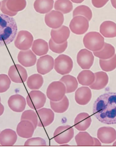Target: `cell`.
Masks as SVG:
<instances>
[{
    "instance_id": "cell-1",
    "label": "cell",
    "mask_w": 116,
    "mask_h": 151,
    "mask_svg": "<svg viewBox=\"0 0 116 151\" xmlns=\"http://www.w3.org/2000/svg\"><path fill=\"white\" fill-rule=\"evenodd\" d=\"M93 113L102 123L116 124V93L109 92L98 97L94 103Z\"/></svg>"
},
{
    "instance_id": "cell-2",
    "label": "cell",
    "mask_w": 116,
    "mask_h": 151,
    "mask_svg": "<svg viewBox=\"0 0 116 151\" xmlns=\"http://www.w3.org/2000/svg\"><path fill=\"white\" fill-rule=\"evenodd\" d=\"M17 26L12 17L0 14V47L11 43L17 35Z\"/></svg>"
},
{
    "instance_id": "cell-3",
    "label": "cell",
    "mask_w": 116,
    "mask_h": 151,
    "mask_svg": "<svg viewBox=\"0 0 116 151\" xmlns=\"http://www.w3.org/2000/svg\"><path fill=\"white\" fill-rule=\"evenodd\" d=\"M84 45L86 49L96 52L100 51L104 45V38L99 33L91 32L85 35L83 39Z\"/></svg>"
},
{
    "instance_id": "cell-4",
    "label": "cell",
    "mask_w": 116,
    "mask_h": 151,
    "mask_svg": "<svg viewBox=\"0 0 116 151\" xmlns=\"http://www.w3.org/2000/svg\"><path fill=\"white\" fill-rule=\"evenodd\" d=\"M66 93V87L60 81L52 82L49 85L47 89V97L53 101L61 100L65 96Z\"/></svg>"
},
{
    "instance_id": "cell-5",
    "label": "cell",
    "mask_w": 116,
    "mask_h": 151,
    "mask_svg": "<svg viewBox=\"0 0 116 151\" xmlns=\"http://www.w3.org/2000/svg\"><path fill=\"white\" fill-rule=\"evenodd\" d=\"M74 135L73 128L69 125L59 126L54 133V139L59 145L66 144L72 139Z\"/></svg>"
},
{
    "instance_id": "cell-6",
    "label": "cell",
    "mask_w": 116,
    "mask_h": 151,
    "mask_svg": "<svg viewBox=\"0 0 116 151\" xmlns=\"http://www.w3.org/2000/svg\"><path fill=\"white\" fill-rule=\"evenodd\" d=\"M73 68V62L67 55H61L55 59L54 68L58 73L65 75L69 73Z\"/></svg>"
},
{
    "instance_id": "cell-7",
    "label": "cell",
    "mask_w": 116,
    "mask_h": 151,
    "mask_svg": "<svg viewBox=\"0 0 116 151\" xmlns=\"http://www.w3.org/2000/svg\"><path fill=\"white\" fill-rule=\"evenodd\" d=\"M47 96L44 93L39 90L31 91L26 97V101L28 106L34 110L42 109L45 105Z\"/></svg>"
},
{
    "instance_id": "cell-8",
    "label": "cell",
    "mask_w": 116,
    "mask_h": 151,
    "mask_svg": "<svg viewBox=\"0 0 116 151\" xmlns=\"http://www.w3.org/2000/svg\"><path fill=\"white\" fill-rule=\"evenodd\" d=\"M69 27L71 32L78 35L85 34L89 27L88 20L85 17L77 16L73 17L70 23Z\"/></svg>"
},
{
    "instance_id": "cell-9",
    "label": "cell",
    "mask_w": 116,
    "mask_h": 151,
    "mask_svg": "<svg viewBox=\"0 0 116 151\" xmlns=\"http://www.w3.org/2000/svg\"><path fill=\"white\" fill-rule=\"evenodd\" d=\"M33 39V35L29 32L26 30L20 31L15 41V45L17 49L26 51L31 47Z\"/></svg>"
},
{
    "instance_id": "cell-10",
    "label": "cell",
    "mask_w": 116,
    "mask_h": 151,
    "mask_svg": "<svg viewBox=\"0 0 116 151\" xmlns=\"http://www.w3.org/2000/svg\"><path fill=\"white\" fill-rule=\"evenodd\" d=\"M8 75L11 81L16 83H24L28 77L26 70L19 64L11 66L9 70Z\"/></svg>"
},
{
    "instance_id": "cell-11",
    "label": "cell",
    "mask_w": 116,
    "mask_h": 151,
    "mask_svg": "<svg viewBox=\"0 0 116 151\" xmlns=\"http://www.w3.org/2000/svg\"><path fill=\"white\" fill-rule=\"evenodd\" d=\"M64 21L63 14L58 11L53 10L47 13L45 17V24L53 29H57L62 25Z\"/></svg>"
},
{
    "instance_id": "cell-12",
    "label": "cell",
    "mask_w": 116,
    "mask_h": 151,
    "mask_svg": "<svg viewBox=\"0 0 116 151\" xmlns=\"http://www.w3.org/2000/svg\"><path fill=\"white\" fill-rule=\"evenodd\" d=\"M36 113L38 117V127H46L53 122L55 114L52 109L42 108L37 110Z\"/></svg>"
},
{
    "instance_id": "cell-13",
    "label": "cell",
    "mask_w": 116,
    "mask_h": 151,
    "mask_svg": "<svg viewBox=\"0 0 116 151\" xmlns=\"http://www.w3.org/2000/svg\"><path fill=\"white\" fill-rule=\"evenodd\" d=\"M94 57L91 51L82 49L79 51L77 56V61L79 65L82 69H89L93 65Z\"/></svg>"
},
{
    "instance_id": "cell-14",
    "label": "cell",
    "mask_w": 116,
    "mask_h": 151,
    "mask_svg": "<svg viewBox=\"0 0 116 151\" xmlns=\"http://www.w3.org/2000/svg\"><path fill=\"white\" fill-rule=\"evenodd\" d=\"M54 58L49 55L40 57L36 63L37 70L41 75H44L49 73L53 69Z\"/></svg>"
},
{
    "instance_id": "cell-15",
    "label": "cell",
    "mask_w": 116,
    "mask_h": 151,
    "mask_svg": "<svg viewBox=\"0 0 116 151\" xmlns=\"http://www.w3.org/2000/svg\"><path fill=\"white\" fill-rule=\"evenodd\" d=\"M97 137L102 143H113L116 140V130L112 127H101L97 131Z\"/></svg>"
},
{
    "instance_id": "cell-16",
    "label": "cell",
    "mask_w": 116,
    "mask_h": 151,
    "mask_svg": "<svg viewBox=\"0 0 116 151\" xmlns=\"http://www.w3.org/2000/svg\"><path fill=\"white\" fill-rule=\"evenodd\" d=\"M35 129L30 121L21 120L17 125V133L18 135L23 138H30L34 134Z\"/></svg>"
},
{
    "instance_id": "cell-17",
    "label": "cell",
    "mask_w": 116,
    "mask_h": 151,
    "mask_svg": "<svg viewBox=\"0 0 116 151\" xmlns=\"http://www.w3.org/2000/svg\"><path fill=\"white\" fill-rule=\"evenodd\" d=\"M8 103L10 109L17 113L24 111L27 104L25 98L19 94H14L10 97Z\"/></svg>"
},
{
    "instance_id": "cell-18",
    "label": "cell",
    "mask_w": 116,
    "mask_h": 151,
    "mask_svg": "<svg viewBox=\"0 0 116 151\" xmlns=\"http://www.w3.org/2000/svg\"><path fill=\"white\" fill-rule=\"evenodd\" d=\"M70 35L69 29L65 25L62 26L58 29H52L50 32L52 39L57 44H63L67 41Z\"/></svg>"
},
{
    "instance_id": "cell-19",
    "label": "cell",
    "mask_w": 116,
    "mask_h": 151,
    "mask_svg": "<svg viewBox=\"0 0 116 151\" xmlns=\"http://www.w3.org/2000/svg\"><path fill=\"white\" fill-rule=\"evenodd\" d=\"M92 98L90 88L87 86L79 88L75 93V99L79 105L85 106L90 102Z\"/></svg>"
},
{
    "instance_id": "cell-20",
    "label": "cell",
    "mask_w": 116,
    "mask_h": 151,
    "mask_svg": "<svg viewBox=\"0 0 116 151\" xmlns=\"http://www.w3.org/2000/svg\"><path fill=\"white\" fill-rule=\"evenodd\" d=\"M18 62L23 67H31L35 65L37 58L35 54L31 50L21 51L18 55Z\"/></svg>"
},
{
    "instance_id": "cell-21",
    "label": "cell",
    "mask_w": 116,
    "mask_h": 151,
    "mask_svg": "<svg viewBox=\"0 0 116 151\" xmlns=\"http://www.w3.org/2000/svg\"><path fill=\"white\" fill-rule=\"evenodd\" d=\"M92 120L89 114L82 112L78 114L74 120V126L80 131H86L90 126Z\"/></svg>"
},
{
    "instance_id": "cell-22",
    "label": "cell",
    "mask_w": 116,
    "mask_h": 151,
    "mask_svg": "<svg viewBox=\"0 0 116 151\" xmlns=\"http://www.w3.org/2000/svg\"><path fill=\"white\" fill-rule=\"evenodd\" d=\"M17 139V133L14 130L5 129L0 133V145L3 146L14 145Z\"/></svg>"
},
{
    "instance_id": "cell-23",
    "label": "cell",
    "mask_w": 116,
    "mask_h": 151,
    "mask_svg": "<svg viewBox=\"0 0 116 151\" xmlns=\"http://www.w3.org/2000/svg\"><path fill=\"white\" fill-rule=\"evenodd\" d=\"M94 74V82L90 86V88L93 90H100L105 88L109 82V77L107 73L101 71L96 72Z\"/></svg>"
},
{
    "instance_id": "cell-24",
    "label": "cell",
    "mask_w": 116,
    "mask_h": 151,
    "mask_svg": "<svg viewBox=\"0 0 116 151\" xmlns=\"http://www.w3.org/2000/svg\"><path fill=\"white\" fill-rule=\"evenodd\" d=\"M100 32L105 38L116 37V23L111 21L104 22L100 27Z\"/></svg>"
},
{
    "instance_id": "cell-25",
    "label": "cell",
    "mask_w": 116,
    "mask_h": 151,
    "mask_svg": "<svg viewBox=\"0 0 116 151\" xmlns=\"http://www.w3.org/2000/svg\"><path fill=\"white\" fill-rule=\"evenodd\" d=\"M53 0H36L34 4L35 10L40 14H46L53 8Z\"/></svg>"
},
{
    "instance_id": "cell-26",
    "label": "cell",
    "mask_w": 116,
    "mask_h": 151,
    "mask_svg": "<svg viewBox=\"0 0 116 151\" xmlns=\"http://www.w3.org/2000/svg\"><path fill=\"white\" fill-rule=\"evenodd\" d=\"M115 48L111 44L105 42L103 48L100 51L93 52L95 56L100 59L108 60L113 57L115 55Z\"/></svg>"
},
{
    "instance_id": "cell-27",
    "label": "cell",
    "mask_w": 116,
    "mask_h": 151,
    "mask_svg": "<svg viewBox=\"0 0 116 151\" xmlns=\"http://www.w3.org/2000/svg\"><path fill=\"white\" fill-rule=\"evenodd\" d=\"M77 79L78 82L81 85L90 86L94 82L95 74L90 70H83L78 75Z\"/></svg>"
},
{
    "instance_id": "cell-28",
    "label": "cell",
    "mask_w": 116,
    "mask_h": 151,
    "mask_svg": "<svg viewBox=\"0 0 116 151\" xmlns=\"http://www.w3.org/2000/svg\"><path fill=\"white\" fill-rule=\"evenodd\" d=\"M49 50L48 43L45 40L39 39L33 42L32 50L37 56H42L46 55Z\"/></svg>"
},
{
    "instance_id": "cell-29",
    "label": "cell",
    "mask_w": 116,
    "mask_h": 151,
    "mask_svg": "<svg viewBox=\"0 0 116 151\" xmlns=\"http://www.w3.org/2000/svg\"><path fill=\"white\" fill-rule=\"evenodd\" d=\"M50 107L54 112L58 114H62L66 112L69 106V101L66 96L61 100L58 101H50Z\"/></svg>"
},
{
    "instance_id": "cell-30",
    "label": "cell",
    "mask_w": 116,
    "mask_h": 151,
    "mask_svg": "<svg viewBox=\"0 0 116 151\" xmlns=\"http://www.w3.org/2000/svg\"><path fill=\"white\" fill-rule=\"evenodd\" d=\"M64 83L66 88V93H73L77 90L78 87V82L76 77L70 75H66L60 79Z\"/></svg>"
},
{
    "instance_id": "cell-31",
    "label": "cell",
    "mask_w": 116,
    "mask_h": 151,
    "mask_svg": "<svg viewBox=\"0 0 116 151\" xmlns=\"http://www.w3.org/2000/svg\"><path fill=\"white\" fill-rule=\"evenodd\" d=\"M76 144L78 146H93V137L87 132H79L75 137Z\"/></svg>"
},
{
    "instance_id": "cell-32",
    "label": "cell",
    "mask_w": 116,
    "mask_h": 151,
    "mask_svg": "<svg viewBox=\"0 0 116 151\" xmlns=\"http://www.w3.org/2000/svg\"><path fill=\"white\" fill-rule=\"evenodd\" d=\"M44 83V78L41 75L34 74L28 77L27 85L31 90H38L42 86Z\"/></svg>"
},
{
    "instance_id": "cell-33",
    "label": "cell",
    "mask_w": 116,
    "mask_h": 151,
    "mask_svg": "<svg viewBox=\"0 0 116 151\" xmlns=\"http://www.w3.org/2000/svg\"><path fill=\"white\" fill-rule=\"evenodd\" d=\"M73 7L70 0H58L54 4V9L64 14H68L72 10Z\"/></svg>"
},
{
    "instance_id": "cell-34",
    "label": "cell",
    "mask_w": 116,
    "mask_h": 151,
    "mask_svg": "<svg viewBox=\"0 0 116 151\" xmlns=\"http://www.w3.org/2000/svg\"><path fill=\"white\" fill-rule=\"evenodd\" d=\"M27 5L26 0H8L7 7L9 11L18 13L23 10Z\"/></svg>"
},
{
    "instance_id": "cell-35",
    "label": "cell",
    "mask_w": 116,
    "mask_h": 151,
    "mask_svg": "<svg viewBox=\"0 0 116 151\" xmlns=\"http://www.w3.org/2000/svg\"><path fill=\"white\" fill-rule=\"evenodd\" d=\"M99 65L101 69L106 72H110L116 68V54L108 60H99Z\"/></svg>"
},
{
    "instance_id": "cell-36",
    "label": "cell",
    "mask_w": 116,
    "mask_h": 151,
    "mask_svg": "<svg viewBox=\"0 0 116 151\" xmlns=\"http://www.w3.org/2000/svg\"><path fill=\"white\" fill-rule=\"evenodd\" d=\"M81 16L85 17L90 21L92 19V12L90 8L85 5H81L76 7L73 12V17Z\"/></svg>"
},
{
    "instance_id": "cell-37",
    "label": "cell",
    "mask_w": 116,
    "mask_h": 151,
    "mask_svg": "<svg viewBox=\"0 0 116 151\" xmlns=\"http://www.w3.org/2000/svg\"><path fill=\"white\" fill-rule=\"evenodd\" d=\"M21 120H27L30 121L34 125V128L36 129L38 126V117L37 114L33 110H29L23 111L21 116Z\"/></svg>"
},
{
    "instance_id": "cell-38",
    "label": "cell",
    "mask_w": 116,
    "mask_h": 151,
    "mask_svg": "<svg viewBox=\"0 0 116 151\" xmlns=\"http://www.w3.org/2000/svg\"><path fill=\"white\" fill-rule=\"evenodd\" d=\"M49 48L53 52L57 54H61L65 52L67 49L68 42L66 41L63 44H57L50 39L49 41Z\"/></svg>"
},
{
    "instance_id": "cell-39",
    "label": "cell",
    "mask_w": 116,
    "mask_h": 151,
    "mask_svg": "<svg viewBox=\"0 0 116 151\" xmlns=\"http://www.w3.org/2000/svg\"><path fill=\"white\" fill-rule=\"evenodd\" d=\"M11 84L10 78L7 75L0 74V93L7 91L10 88Z\"/></svg>"
},
{
    "instance_id": "cell-40",
    "label": "cell",
    "mask_w": 116,
    "mask_h": 151,
    "mask_svg": "<svg viewBox=\"0 0 116 151\" xmlns=\"http://www.w3.org/2000/svg\"><path fill=\"white\" fill-rule=\"evenodd\" d=\"M25 146H45L47 145L46 141L41 137H33L27 140L24 143Z\"/></svg>"
},
{
    "instance_id": "cell-41",
    "label": "cell",
    "mask_w": 116,
    "mask_h": 151,
    "mask_svg": "<svg viewBox=\"0 0 116 151\" xmlns=\"http://www.w3.org/2000/svg\"><path fill=\"white\" fill-rule=\"evenodd\" d=\"M8 0H3L1 2V10L4 14L9 17H14L17 15V13L9 11L7 7V2Z\"/></svg>"
},
{
    "instance_id": "cell-42",
    "label": "cell",
    "mask_w": 116,
    "mask_h": 151,
    "mask_svg": "<svg viewBox=\"0 0 116 151\" xmlns=\"http://www.w3.org/2000/svg\"><path fill=\"white\" fill-rule=\"evenodd\" d=\"M109 0H92V5L97 8H102L104 6Z\"/></svg>"
},
{
    "instance_id": "cell-43",
    "label": "cell",
    "mask_w": 116,
    "mask_h": 151,
    "mask_svg": "<svg viewBox=\"0 0 116 151\" xmlns=\"http://www.w3.org/2000/svg\"><path fill=\"white\" fill-rule=\"evenodd\" d=\"M94 143L93 146H101V142L98 139L96 138V137H93Z\"/></svg>"
},
{
    "instance_id": "cell-44",
    "label": "cell",
    "mask_w": 116,
    "mask_h": 151,
    "mask_svg": "<svg viewBox=\"0 0 116 151\" xmlns=\"http://www.w3.org/2000/svg\"><path fill=\"white\" fill-rule=\"evenodd\" d=\"M4 107L0 101V116H1L4 113Z\"/></svg>"
},
{
    "instance_id": "cell-45",
    "label": "cell",
    "mask_w": 116,
    "mask_h": 151,
    "mask_svg": "<svg viewBox=\"0 0 116 151\" xmlns=\"http://www.w3.org/2000/svg\"><path fill=\"white\" fill-rule=\"evenodd\" d=\"M71 2L76 4H80L83 2L85 0H70Z\"/></svg>"
},
{
    "instance_id": "cell-46",
    "label": "cell",
    "mask_w": 116,
    "mask_h": 151,
    "mask_svg": "<svg viewBox=\"0 0 116 151\" xmlns=\"http://www.w3.org/2000/svg\"><path fill=\"white\" fill-rule=\"evenodd\" d=\"M111 2L113 8L116 9V0H111Z\"/></svg>"
},
{
    "instance_id": "cell-47",
    "label": "cell",
    "mask_w": 116,
    "mask_h": 151,
    "mask_svg": "<svg viewBox=\"0 0 116 151\" xmlns=\"http://www.w3.org/2000/svg\"><path fill=\"white\" fill-rule=\"evenodd\" d=\"M113 146H116V141L115 142H114V143L113 144Z\"/></svg>"
},
{
    "instance_id": "cell-48",
    "label": "cell",
    "mask_w": 116,
    "mask_h": 151,
    "mask_svg": "<svg viewBox=\"0 0 116 151\" xmlns=\"http://www.w3.org/2000/svg\"><path fill=\"white\" fill-rule=\"evenodd\" d=\"M1 2H0V7H1Z\"/></svg>"
},
{
    "instance_id": "cell-49",
    "label": "cell",
    "mask_w": 116,
    "mask_h": 151,
    "mask_svg": "<svg viewBox=\"0 0 116 151\" xmlns=\"http://www.w3.org/2000/svg\"><path fill=\"white\" fill-rule=\"evenodd\" d=\"M0 101H1V96H0Z\"/></svg>"
}]
</instances>
